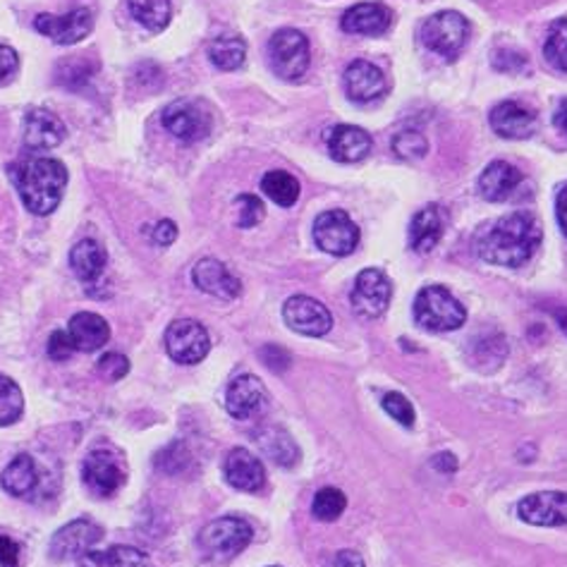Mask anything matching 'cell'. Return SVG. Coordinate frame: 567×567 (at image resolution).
I'll return each instance as SVG.
<instances>
[{
  "mask_svg": "<svg viewBox=\"0 0 567 567\" xmlns=\"http://www.w3.org/2000/svg\"><path fill=\"white\" fill-rule=\"evenodd\" d=\"M345 92L357 104H371L388 92V82L374 63L355 61L345 70Z\"/></svg>",
  "mask_w": 567,
  "mask_h": 567,
  "instance_id": "obj_20",
  "label": "cell"
},
{
  "mask_svg": "<svg viewBox=\"0 0 567 567\" xmlns=\"http://www.w3.org/2000/svg\"><path fill=\"white\" fill-rule=\"evenodd\" d=\"M554 120H556V127L560 129V133L567 135V98L560 101V106L556 111V118Z\"/></svg>",
  "mask_w": 567,
  "mask_h": 567,
  "instance_id": "obj_52",
  "label": "cell"
},
{
  "mask_svg": "<svg viewBox=\"0 0 567 567\" xmlns=\"http://www.w3.org/2000/svg\"><path fill=\"white\" fill-rule=\"evenodd\" d=\"M161 123L168 133L172 137H178L180 141H199L207 137L213 127L211 111L203 106L201 101L192 98L172 101L170 106H166Z\"/></svg>",
  "mask_w": 567,
  "mask_h": 567,
  "instance_id": "obj_7",
  "label": "cell"
},
{
  "mask_svg": "<svg viewBox=\"0 0 567 567\" xmlns=\"http://www.w3.org/2000/svg\"><path fill=\"white\" fill-rule=\"evenodd\" d=\"M544 53H546V61L550 65L567 75V18L556 20L554 24H550Z\"/></svg>",
  "mask_w": 567,
  "mask_h": 567,
  "instance_id": "obj_37",
  "label": "cell"
},
{
  "mask_svg": "<svg viewBox=\"0 0 567 567\" xmlns=\"http://www.w3.org/2000/svg\"><path fill=\"white\" fill-rule=\"evenodd\" d=\"M496 57L498 61H507L503 65H496L498 72H522L527 67V57L522 53H515V51H498Z\"/></svg>",
  "mask_w": 567,
  "mask_h": 567,
  "instance_id": "obj_47",
  "label": "cell"
},
{
  "mask_svg": "<svg viewBox=\"0 0 567 567\" xmlns=\"http://www.w3.org/2000/svg\"><path fill=\"white\" fill-rule=\"evenodd\" d=\"M261 189L269 199H273L279 207H295V201L300 199V180L295 176H290L285 170H269L264 178H261Z\"/></svg>",
  "mask_w": 567,
  "mask_h": 567,
  "instance_id": "obj_31",
  "label": "cell"
},
{
  "mask_svg": "<svg viewBox=\"0 0 567 567\" xmlns=\"http://www.w3.org/2000/svg\"><path fill=\"white\" fill-rule=\"evenodd\" d=\"M151 238H154V242H156V244L170 246L172 242L178 240V225L172 223V221H161V223H156V228H154V232H151Z\"/></svg>",
  "mask_w": 567,
  "mask_h": 567,
  "instance_id": "obj_48",
  "label": "cell"
},
{
  "mask_svg": "<svg viewBox=\"0 0 567 567\" xmlns=\"http://www.w3.org/2000/svg\"><path fill=\"white\" fill-rule=\"evenodd\" d=\"M189 462H192V455H189L187 445L180 443V441L164 448L154 460L156 468L161 470L164 474H182L189 468Z\"/></svg>",
  "mask_w": 567,
  "mask_h": 567,
  "instance_id": "obj_39",
  "label": "cell"
},
{
  "mask_svg": "<svg viewBox=\"0 0 567 567\" xmlns=\"http://www.w3.org/2000/svg\"><path fill=\"white\" fill-rule=\"evenodd\" d=\"M12 180L29 211L34 216H49L61 207L67 170L55 158H29L12 168Z\"/></svg>",
  "mask_w": 567,
  "mask_h": 567,
  "instance_id": "obj_2",
  "label": "cell"
},
{
  "mask_svg": "<svg viewBox=\"0 0 567 567\" xmlns=\"http://www.w3.org/2000/svg\"><path fill=\"white\" fill-rule=\"evenodd\" d=\"M283 318L295 333L309 338L326 336V333L333 328V316L326 309V304H322L309 295L290 297L283 304Z\"/></svg>",
  "mask_w": 567,
  "mask_h": 567,
  "instance_id": "obj_11",
  "label": "cell"
},
{
  "mask_svg": "<svg viewBox=\"0 0 567 567\" xmlns=\"http://www.w3.org/2000/svg\"><path fill=\"white\" fill-rule=\"evenodd\" d=\"M24 412L22 388L8 376H0V427H12Z\"/></svg>",
  "mask_w": 567,
  "mask_h": 567,
  "instance_id": "obj_35",
  "label": "cell"
},
{
  "mask_svg": "<svg viewBox=\"0 0 567 567\" xmlns=\"http://www.w3.org/2000/svg\"><path fill=\"white\" fill-rule=\"evenodd\" d=\"M75 353V345H72L67 330H55L49 340V357L55 361H65Z\"/></svg>",
  "mask_w": 567,
  "mask_h": 567,
  "instance_id": "obj_44",
  "label": "cell"
},
{
  "mask_svg": "<svg viewBox=\"0 0 567 567\" xmlns=\"http://www.w3.org/2000/svg\"><path fill=\"white\" fill-rule=\"evenodd\" d=\"M223 472H225L228 484L238 491L256 493V491H261V486L266 484L264 464H261V460L244 448L230 450L225 458V464H223Z\"/></svg>",
  "mask_w": 567,
  "mask_h": 567,
  "instance_id": "obj_18",
  "label": "cell"
},
{
  "mask_svg": "<svg viewBox=\"0 0 567 567\" xmlns=\"http://www.w3.org/2000/svg\"><path fill=\"white\" fill-rule=\"evenodd\" d=\"M491 129L503 139H529L539 120L536 113L527 106H522L519 101H501V104L491 111L489 115Z\"/></svg>",
  "mask_w": 567,
  "mask_h": 567,
  "instance_id": "obj_17",
  "label": "cell"
},
{
  "mask_svg": "<svg viewBox=\"0 0 567 567\" xmlns=\"http://www.w3.org/2000/svg\"><path fill=\"white\" fill-rule=\"evenodd\" d=\"M269 405V390L254 374L232 378L225 392V410L235 419H252L264 412Z\"/></svg>",
  "mask_w": 567,
  "mask_h": 567,
  "instance_id": "obj_16",
  "label": "cell"
},
{
  "mask_svg": "<svg viewBox=\"0 0 567 567\" xmlns=\"http://www.w3.org/2000/svg\"><path fill=\"white\" fill-rule=\"evenodd\" d=\"M556 318H558L560 328L567 333V309H558V312H556Z\"/></svg>",
  "mask_w": 567,
  "mask_h": 567,
  "instance_id": "obj_53",
  "label": "cell"
},
{
  "mask_svg": "<svg viewBox=\"0 0 567 567\" xmlns=\"http://www.w3.org/2000/svg\"><path fill=\"white\" fill-rule=\"evenodd\" d=\"M0 567H20V546L0 534Z\"/></svg>",
  "mask_w": 567,
  "mask_h": 567,
  "instance_id": "obj_45",
  "label": "cell"
},
{
  "mask_svg": "<svg viewBox=\"0 0 567 567\" xmlns=\"http://www.w3.org/2000/svg\"><path fill=\"white\" fill-rule=\"evenodd\" d=\"M326 147L330 158L340 164H357L367 158L371 151V137L361 127L355 125H336L326 129Z\"/></svg>",
  "mask_w": 567,
  "mask_h": 567,
  "instance_id": "obj_19",
  "label": "cell"
},
{
  "mask_svg": "<svg viewBox=\"0 0 567 567\" xmlns=\"http://www.w3.org/2000/svg\"><path fill=\"white\" fill-rule=\"evenodd\" d=\"M522 522L534 527H565L567 525V493L539 491L522 498L517 505Z\"/></svg>",
  "mask_w": 567,
  "mask_h": 567,
  "instance_id": "obj_13",
  "label": "cell"
},
{
  "mask_svg": "<svg viewBox=\"0 0 567 567\" xmlns=\"http://www.w3.org/2000/svg\"><path fill=\"white\" fill-rule=\"evenodd\" d=\"M133 18L149 32H164L170 24V0H127Z\"/></svg>",
  "mask_w": 567,
  "mask_h": 567,
  "instance_id": "obj_33",
  "label": "cell"
},
{
  "mask_svg": "<svg viewBox=\"0 0 567 567\" xmlns=\"http://www.w3.org/2000/svg\"><path fill=\"white\" fill-rule=\"evenodd\" d=\"M82 479L98 496H113L125 482V472L118 455H113L111 450H94L82 462Z\"/></svg>",
  "mask_w": 567,
  "mask_h": 567,
  "instance_id": "obj_15",
  "label": "cell"
},
{
  "mask_svg": "<svg viewBox=\"0 0 567 567\" xmlns=\"http://www.w3.org/2000/svg\"><path fill=\"white\" fill-rule=\"evenodd\" d=\"M345 507H347L345 493L333 489V486H326L314 496L312 513L316 519H322V522H336L345 513Z\"/></svg>",
  "mask_w": 567,
  "mask_h": 567,
  "instance_id": "obj_36",
  "label": "cell"
},
{
  "mask_svg": "<svg viewBox=\"0 0 567 567\" xmlns=\"http://www.w3.org/2000/svg\"><path fill=\"white\" fill-rule=\"evenodd\" d=\"M254 529L242 517L213 519L199 534V546L213 560H230L252 544Z\"/></svg>",
  "mask_w": 567,
  "mask_h": 567,
  "instance_id": "obj_4",
  "label": "cell"
},
{
  "mask_svg": "<svg viewBox=\"0 0 567 567\" xmlns=\"http://www.w3.org/2000/svg\"><path fill=\"white\" fill-rule=\"evenodd\" d=\"M392 297V285L388 281V275L378 269H365L355 281V287L350 293L353 309L359 316L376 318L381 316Z\"/></svg>",
  "mask_w": 567,
  "mask_h": 567,
  "instance_id": "obj_12",
  "label": "cell"
},
{
  "mask_svg": "<svg viewBox=\"0 0 567 567\" xmlns=\"http://www.w3.org/2000/svg\"><path fill=\"white\" fill-rule=\"evenodd\" d=\"M414 318L424 330L448 333L458 330L464 324L468 312H464L462 304L453 297L448 287L427 285L419 290V295L414 300Z\"/></svg>",
  "mask_w": 567,
  "mask_h": 567,
  "instance_id": "obj_3",
  "label": "cell"
},
{
  "mask_svg": "<svg viewBox=\"0 0 567 567\" xmlns=\"http://www.w3.org/2000/svg\"><path fill=\"white\" fill-rule=\"evenodd\" d=\"M519 182L522 172L515 166L507 161H493L484 168L482 178H479V195L491 203H501L515 195Z\"/></svg>",
  "mask_w": 567,
  "mask_h": 567,
  "instance_id": "obj_25",
  "label": "cell"
},
{
  "mask_svg": "<svg viewBox=\"0 0 567 567\" xmlns=\"http://www.w3.org/2000/svg\"><path fill=\"white\" fill-rule=\"evenodd\" d=\"M166 350L178 365H199L211 350L209 330L195 318L172 322L166 330Z\"/></svg>",
  "mask_w": 567,
  "mask_h": 567,
  "instance_id": "obj_9",
  "label": "cell"
},
{
  "mask_svg": "<svg viewBox=\"0 0 567 567\" xmlns=\"http://www.w3.org/2000/svg\"><path fill=\"white\" fill-rule=\"evenodd\" d=\"M209 57L218 70L232 72L244 65L246 61V43L242 36H218L209 46Z\"/></svg>",
  "mask_w": 567,
  "mask_h": 567,
  "instance_id": "obj_32",
  "label": "cell"
},
{
  "mask_svg": "<svg viewBox=\"0 0 567 567\" xmlns=\"http://www.w3.org/2000/svg\"><path fill=\"white\" fill-rule=\"evenodd\" d=\"M326 567H365V558H361L357 550L345 548V550H338V554L328 560Z\"/></svg>",
  "mask_w": 567,
  "mask_h": 567,
  "instance_id": "obj_49",
  "label": "cell"
},
{
  "mask_svg": "<svg viewBox=\"0 0 567 567\" xmlns=\"http://www.w3.org/2000/svg\"><path fill=\"white\" fill-rule=\"evenodd\" d=\"M259 445L264 453L281 468H293V464L300 460V448L293 441V435L285 433L279 427H269L259 433Z\"/></svg>",
  "mask_w": 567,
  "mask_h": 567,
  "instance_id": "obj_30",
  "label": "cell"
},
{
  "mask_svg": "<svg viewBox=\"0 0 567 567\" xmlns=\"http://www.w3.org/2000/svg\"><path fill=\"white\" fill-rule=\"evenodd\" d=\"M235 207H238V225L240 228H254L264 221V216H266L264 201L254 195H240L235 199Z\"/></svg>",
  "mask_w": 567,
  "mask_h": 567,
  "instance_id": "obj_40",
  "label": "cell"
},
{
  "mask_svg": "<svg viewBox=\"0 0 567 567\" xmlns=\"http://www.w3.org/2000/svg\"><path fill=\"white\" fill-rule=\"evenodd\" d=\"M556 216H558V223H560L563 232L567 235V182L558 189V197H556Z\"/></svg>",
  "mask_w": 567,
  "mask_h": 567,
  "instance_id": "obj_51",
  "label": "cell"
},
{
  "mask_svg": "<svg viewBox=\"0 0 567 567\" xmlns=\"http://www.w3.org/2000/svg\"><path fill=\"white\" fill-rule=\"evenodd\" d=\"M259 355H261V361H264V365L275 374H283L285 369H290V361H293V357H290V353L281 345H264Z\"/></svg>",
  "mask_w": 567,
  "mask_h": 567,
  "instance_id": "obj_43",
  "label": "cell"
},
{
  "mask_svg": "<svg viewBox=\"0 0 567 567\" xmlns=\"http://www.w3.org/2000/svg\"><path fill=\"white\" fill-rule=\"evenodd\" d=\"M80 567H151L149 556L135 546H111L106 550H86Z\"/></svg>",
  "mask_w": 567,
  "mask_h": 567,
  "instance_id": "obj_29",
  "label": "cell"
},
{
  "mask_svg": "<svg viewBox=\"0 0 567 567\" xmlns=\"http://www.w3.org/2000/svg\"><path fill=\"white\" fill-rule=\"evenodd\" d=\"M65 139V125L55 113L34 108L24 115V144L29 149H55Z\"/></svg>",
  "mask_w": 567,
  "mask_h": 567,
  "instance_id": "obj_22",
  "label": "cell"
},
{
  "mask_svg": "<svg viewBox=\"0 0 567 567\" xmlns=\"http://www.w3.org/2000/svg\"><path fill=\"white\" fill-rule=\"evenodd\" d=\"M392 154L402 161H417V158L427 156L429 151V139L419 133V129H400V133L392 137Z\"/></svg>",
  "mask_w": 567,
  "mask_h": 567,
  "instance_id": "obj_38",
  "label": "cell"
},
{
  "mask_svg": "<svg viewBox=\"0 0 567 567\" xmlns=\"http://www.w3.org/2000/svg\"><path fill=\"white\" fill-rule=\"evenodd\" d=\"M101 536H104V529H101L92 519L82 517V519L70 522V525L61 527L53 534L51 558L53 560L80 558L101 542Z\"/></svg>",
  "mask_w": 567,
  "mask_h": 567,
  "instance_id": "obj_14",
  "label": "cell"
},
{
  "mask_svg": "<svg viewBox=\"0 0 567 567\" xmlns=\"http://www.w3.org/2000/svg\"><path fill=\"white\" fill-rule=\"evenodd\" d=\"M67 336L72 345H75V350L96 353L108 343L111 328L104 316H98L94 312H80L72 316V322L67 326Z\"/></svg>",
  "mask_w": 567,
  "mask_h": 567,
  "instance_id": "obj_24",
  "label": "cell"
},
{
  "mask_svg": "<svg viewBox=\"0 0 567 567\" xmlns=\"http://www.w3.org/2000/svg\"><path fill=\"white\" fill-rule=\"evenodd\" d=\"M96 371L101 378H106V381H120V378H125L129 374V361L125 355H118V353H108L98 359L96 365Z\"/></svg>",
  "mask_w": 567,
  "mask_h": 567,
  "instance_id": "obj_42",
  "label": "cell"
},
{
  "mask_svg": "<svg viewBox=\"0 0 567 567\" xmlns=\"http://www.w3.org/2000/svg\"><path fill=\"white\" fill-rule=\"evenodd\" d=\"M269 63L285 82H297L309 70V41L297 29H281L269 41Z\"/></svg>",
  "mask_w": 567,
  "mask_h": 567,
  "instance_id": "obj_5",
  "label": "cell"
},
{
  "mask_svg": "<svg viewBox=\"0 0 567 567\" xmlns=\"http://www.w3.org/2000/svg\"><path fill=\"white\" fill-rule=\"evenodd\" d=\"M3 489L14 498H29L41 489V472L32 455H18L3 472Z\"/></svg>",
  "mask_w": 567,
  "mask_h": 567,
  "instance_id": "obj_26",
  "label": "cell"
},
{
  "mask_svg": "<svg viewBox=\"0 0 567 567\" xmlns=\"http://www.w3.org/2000/svg\"><path fill=\"white\" fill-rule=\"evenodd\" d=\"M384 410L398 421V424L402 427H414L417 421V412H414V405L407 400L402 392H388V396L384 398Z\"/></svg>",
  "mask_w": 567,
  "mask_h": 567,
  "instance_id": "obj_41",
  "label": "cell"
},
{
  "mask_svg": "<svg viewBox=\"0 0 567 567\" xmlns=\"http://www.w3.org/2000/svg\"><path fill=\"white\" fill-rule=\"evenodd\" d=\"M108 254L104 246H101L96 240H82L70 252V266L75 271L77 279L84 283H94L104 275Z\"/></svg>",
  "mask_w": 567,
  "mask_h": 567,
  "instance_id": "obj_27",
  "label": "cell"
},
{
  "mask_svg": "<svg viewBox=\"0 0 567 567\" xmlns=\"http://www.w3.org/2000/svg\"><path fill=\"white\" fill-rule=\"evenodd\" d=\"M34 29L43 36H49L53 43H61V46H72V43H80L92 34L94 29V14L92 10L80 8L67 14H51L43 12L36 14Z\"/></svg>",
  "mask_w": 567,
  "mask_h": 567,
  "instance_id": "obj_10",
  "label": "cell"
},
{
  "mask_svg": "<svg viewBox=\"0 0 567 567\" xmlns=\"http://www.w3.org/2000/svg\"><path fill=\"white\" fill-rule=\"evenodd\" d=\"M542 238V223L527 211H515L479 232L476 252L493 266L519 269L539 250Z\"/></svg>",
  "mask_w": 567,
  "mask_h": 567,
  "instance_id": "obj_1",
  "label": "cell"
},
{
  "mask_svg": "<svg viewBox=\"0 0 567 567\" xmlns=\"http://www.w3.org/2000/svg\"><path fill=\"white\" fill-rule=\"evenodd\" d=\"M470 36V22L464 14L443 10L435 12L419 29V39L424 46L443 57H455Z\"/></svg>",
  "mask_w": 567,
  "mask_h": 567,
  "instance_id": "obj_6",
  "label": "cell"
},
{
  "mask_svg": "<svg viewBox=\"0 0 567 567\" xmlns=\"http://www.w3.org/2000/svg\"><path fill=\"white\" fill-rule=\"evenodd\" d=\"M98 70V63L92 55H82V57H67L61 65H57V82L67 90H80L84 86L86 80L94 77V72Z\"/></svg>",
  "mask_w": 567,
  "mask_h": 567,
  "instance_id": "obj_34",
  "label": "cell"
},
{
  "mask_svg": "<svg viewBox=\"0 0 567 567\" xmlns=\"http://www.w3.org/2000/svg\"><path fill=\"white\" fill-rule=\"evenodd\" d=\"M443 221L435 207L419 209L410 223V246L419 254H429L441 242Z\"/></svg>",
  "mask_w": 567,
  "mask_h": 567,
  "instance_id": "obj_28",
  "label": "cell"
},
{
  "mask_svg": "<svg viewBox=\"0 0 567 567\" xmlns=\"http://www.w3.org/2000/svg\"><path fill=\"white\" fill-rule=\"evenodd\" d=\"M431 464H433V470L441 474H453L458 470V460L453 453H439L431 460Z\"/></svg>",
  "mask_w": 567,
  "mask_h": 567,
  "instance_id": "obj_50",
  "label": "cell"
},
{
  "mask_svg": "<svg viewBox=\"0 0 567 567\" xmlns=\"http://www.w3.org/2000/svg\"><path fill=\"white\" fill-rule=\"evenodd\" d=\"M314 242L318 250L333 256H347L357 250L359 244V228L353 223V218L340 209L324 211L314 223Z\"/></svg>",
  "mask_w": 567,
  "mask_h": 567,
  "instance_id": "obj_8",
  "label": "cell"
},
{
  "mask_svg": "<svg viewBox=\"0 0 567 567\" xmlns=\"http://www.w3.org/2000/svg\"><path fill=\"white\" fill-rule=\"evenodd\" d=\"M18 67H20V55L14 53V49L3 46V43H0V82L8 80L10 75H14Z\"/></svg>",
  "mask_w": 567,
  "mask_h": 567,
  "instance_id": "obj_46",
  "label": "cell"
},
{
  "mask_svg": "<svg viewBox=\"0 0 567 567\" xmlns=\"http://www.w3.org/2000/svg\"><path fill=\"white\" fill-rule=\"evenodd\" d=\"M392 24V12L381 3H359L343 14L340 27L347 34L378 36L386 34Z\"/></svg>",
  "mask_w": 567,
  "mask_h": 567,
  "instance_id": "obj_23",
  "label": "cell"
},
{
  "mask_svg": "<svg viewBox=\"0 0 567 567\" xmlns=\"http://www.w3.org/2000/svg\"><path fill=\"white\" fill-rule=\"evenodd\" d=\"M192 281L201 293L213 295L225 302L240 297L242 293V283L218 259H201L192 271Z\"/></svg>",
  "mask_w": 567,
  "mask_h": 567,
  "instance_id": "obj_21",
  "label": "cell"
}]
</instances>
